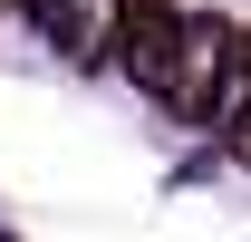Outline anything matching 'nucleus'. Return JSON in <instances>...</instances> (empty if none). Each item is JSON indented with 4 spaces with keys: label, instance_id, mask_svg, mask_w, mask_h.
Returning a JSON list of instances; mask_svg holds the SVG:
<instances>
[{
    "label": "nucleus",
    "instance_id": "f257e3e1",
    "mask_svg": "<svg viewBox=\"0 0 251 242\" xmlns=\"http://www.w3.org/2000/svg\"><path fill=\"white\" fill-rule=\"evenodd\" d=\"M174 39H184V20H174L164 0H116L97 59L116 68V78H135V88H164V78H174Z\"/></svg>",
    "mask_w": 251,
    "mask_h": 242
}]
</instances>
